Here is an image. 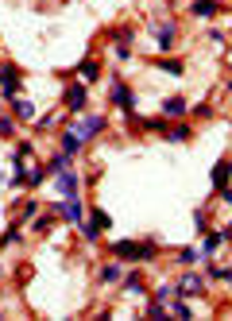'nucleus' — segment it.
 Listing matches in <instances>:
<instances>
[{
	"mask_svg": "<svg viewBox=\"0 0 232 321\" xmlns=\"http://www.w3.org/2000/svg\"><path fill=\"white\" fill-rule=\"evenodd\" d=\"M166 112H170V116H182V112H186V101H182V97H170V101H166Z\"/></svg>",
	"mask_w": 232,
	"mask_h": 321,
	"instance_id": "obj_10",
	"label": "nucleus"
},
{
	"mask_svg": "<svg viewBox=\"0 0 232 321\" xmlns=\"http://www.w3.org/2000/svg\"><path fill=\"white\" fill-rule=\"evenodd\" d=\"M112 101L120 104L124 112H132V104H136V97H132V89H128V86H116V89H112Z\"/></svg>",
	"mask_w": 232,
	"mask_h": 321,
	"instance_id": "obj_6",
	"label": "nucleus"
},
{
	"mask_svg": "<svg viewBox=\"0 0 232 321\" xmlns=\"http://www.w3.org/2000/svg\"><path fill=\"white\" fill-rule=\"evenodd\" d=\"M170 140H190V128H170Z\"/></svg>",
	"mask_w": 232,
	"mask_h": 321,
	"instance_id": "obj_18",
	"label": "nucleus"
},
{
	"mask_svg": "<svg viewBox=\"0 0 232 321\" xmlns=\"http://www.w3.org/2000/svg\"><path fill=\"white\" fill-rule=\"evenodd\" d=\"M82 78L93 82V78H97V62H82Z\"/></svg>",
	"mask_w": 232,
	"mask_h": 321,
	"instance_id": "obj_14",
	"label": "nucleus"
},
{
	"mask_svg": "<svg viewBox=\"0 0 232 321\" xmlns=\"http://www.w3.org/2000/svg\"><path fill=\"white\" fill-rule=\"evenodd\" d=\"M220 244H224V232H209V236H205V256H213Z\"/></svg>",
	"mask_w": 232,
	"mask_h": 321,
	"instance_id": "obj_9",
	"label": "nucleus"
},
{
	"mask_svg": "<svg viewBox=\"0 0 232 321\" xmlns=\"http://www.w3.org/2000/svg\"><path fill=\"white\" fill-rule=\"evenodd\" d=\"M66 217H70V220L82 217V205H78V198H70V202H66Z\"/></svg>",
	"mask_w": 232,
	"mask_h": 321,
	"instance_id": "obj_12",
	"label": "nucleus"
},
{
	"mask_svg": "<svg viewBox=\"0 0 232 321\" xmlns=\"http://www.w3.org/2000/svg\"><path fill=\"white\" fill-rule=\"evenodd\" d=\"M194 12L202 16V20H213V16L220 12V4H217V0H198V4H194Z\"/></svg>",
	"mask_w": 232,
	"mask_h": 321,
	"instance_id": "obj_8",
	"label": "nucleus"
},
{
	"mask_svg": "<svg viewBox=\"0 0 232 321\" xmlns=\"http://www.w3.org/2000/svg\"><path fill=\"white\" fill-rule=\"evenodd\" d=\"M58 190L66 194V198H74V194H78V178H74L70 170H58Z\"/></svg>",
	"mask_w": 232,
	"mask_h": 321,
	"instance_id": "obj_7",
	"label": "nucleus"
},
{
	"mask_svg": "<svg viewBox=\"0 0 232 321\" xmlns=\"http://www.w3.org/2000/svg\"><path fill=\"white\" fill-rule=\"evenodd\" d=\"M101 128H104V116H89V120H82V128H78V140H89V136H97Z\"/></svg>",
	"mask_w": 232,
	"mask_h": 321,
	"instance_id": "obj_3",
	"label": "nucleus"
},
{
	"mask_svg": "<svg viewBox=\"0 0 232 321\" xmlns=\"http://www.w3.org/2000/svg\"><path fill=\"white\" fill-rule=\"evenodd\" d=\"M224 182H228V159H220L217 166H213V186L220 190V198H228V190H224Z\"/></svg>",
	"mask_w": 232,
	"mask_h": 321,
	"instance_id": "obj_2",
	"label": "nucleus"
},
{
	"mask_svg": "<svg viewBox=\"0 0 232 321\" xmlns=\"http://www.w3.org/2000/svg\"><path fill=\"white\" fill-rule=\"evenodd\" d=\"M112 252L120 256V260H151V256H155V244H132V240H120Z\"/></svg>",
	"mask_w": 232,
	"mask_h": 321,
	"instance_id": "obj_1",
	"label": "nucleus"
},
{
	"mask_svg": "<svg viewBox=\"0 0 232 321\" xmlns=\"http://www.w3.org/2000/svg\"><path fill=\"white\" fill-rule=\"evenodd\" d=\"M162 70H166V74H182V62H174V58H166V62H162Z\"/></svg>",
	"mask_w": 232,
	"mask_h": 321,
	"instance_id": "obj_16",
	"label": "nucleus"
},
{
	"mask_svg": "<svg viewBox=\"0 0 232 321\" xmlns=\"http://www.w3.org/2000/svg\"><path fill=\"white\" fill-rule=\"evenodd\" d=\"M12 132V120H0V136H8Z\"/></svg>",
	"mask_w": 232,
	"mask_h": 321,
	"instance_id": "obj_19",
	"label": "nucleus"
},
{
	"mask_svg": "<svg viewBox=\"0 0 232 321\" xmlns=\"http://www.w3.org/2000/svg\"><path fill=\"white\" fill-rule=\"evenodd\" d=\"M66 108H70V112H82V108H86V89L82 86H74L70 93H66Z\"/></svg>",
	"mask_w": 232,
	"mask_h": 321,
	"instance_id": "obj_4",
	"label": "nucleus"
},
{
	"mask_svg": "<svg viewBox=\"0 0 232 321\" xmlns=\"http://www.w3.org/2000/svg\"><path fill=\"white\" fill-rule=\"evenodd\" d=\"M78 144H82V140H78V132H66V136H62V147H66V155H70V151H78Z\"/></svg>",
	"mask_w": 232,
	"mask_h": 321,
	"instance_id": "obj_11",
	"label": "nucleus"
},
{
	"mask_svg": "<svg viewBox=\"0 0 232 321\" xmlns=\"http://www.w3.org/2000/svg\"><path fill=\"white\" fill-rule=\"evenodd\" d=\"M178 260H182V263H194V260H198V252L186 248V252H178Z\"/></svg>",
	"mask_w": 232,
	"mask_h": 321,
	"instance_id": "obj_17",
	"label": "nucleus"
},
{
	"mask_svg": "<svg viewBox=\"0 0 232 321\" xmlns=\"http://www.w3.org/2000/svg\"><path fill=\"white\" fill-rule=\"evenodd\" d=\"M16 112H20V116H31V112H35V104H28V101H16Z\"/></svg>",
	"mask_w": 232,
	"mask_h": 321,
	"instance_id": "obj_15",
	"label": "nucleus"
},
{
	"mask_svg": "<svg viewBox=\"0 0 232 321\" xmlns=\"http://www.w3.org/2000/svg\"><path fill=\"white\" fill-rule=\"evenodd\" d=\"M174 294H182V298H186V294H202V278H198V275H186L178 286H174Z\"/></svg>",
	"mask_w": 232,
	"mask_h": 321,
	"instance_id": "obj_5",
	"label": "nucleus"
},
{
	"mask_svg": "<svg viewBox=\"0 0 232 321\" xmlns=\"http://www.w3.org/2000/svg\"><path fill=\"white\" fill-rule=\"evenodd\" d=\"M170 43H174V28H162V31H159V46L166 50Z\"/></svg>",
	"mask_w": 232,
	"mask_h": 321,
	"instance_id": "obj_13",
	"label": "nucleus"
}]
</instances>
